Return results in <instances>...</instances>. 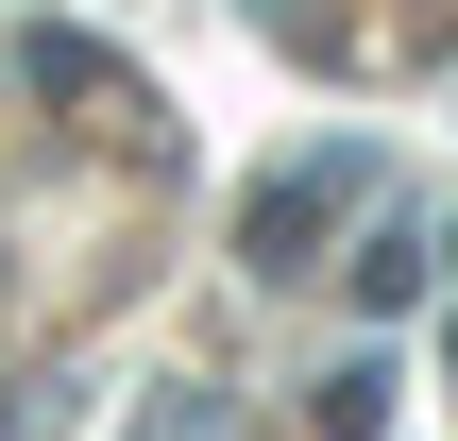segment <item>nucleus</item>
Segmentation results:
<instances>
[{"instance_id": "f257e3e1", "label": "nucleus", "mask_w": 458, "mask_h": 441, "mask_svg": "<svg viewBox=\"0 0 458 441\" xmlns=\"http://www.w3.org/2000/svg\"><path fill=\"white\" fill-rule=\"evenodd\" d=\"M340 204H374V153H306L289 187H255V204H238V255H255V272H306V238H323Z\"/></svg>"}, {"instance_id": "f03ea898", "label": "nucleus", "mask_w": 458, "mask_h": 441, "mask_svg": "<svg viewBox=\"0 0 458 441\" xmlns=\"http://www.w3.org/2000/svg\"><path fill=\"white\" fill-rule=\"evenodd\" d=\"M357 306H425V238H408V221L357 238Z\"/></svg>"}]
</instances>
